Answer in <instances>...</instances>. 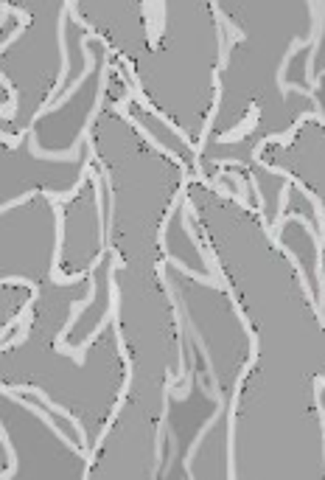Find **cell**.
<instances>
[{"instance_id":"6da1fadb","label":"cell","mask_w":325,"mask_h":480,"mask_svg":"<svg viewBox=\"0 0 325 480\" xmlns=\"http://www.w3.org/2000/svg\"><path fill=\"white\" fill-rule=\"evenodd\" d=\"M3 390H14V393H31L34 399H39L48 410H54V413H59V416H65L70 424H73V430H76V436H79V444L85 447V452H87V458H90V447H87V433H85V424L70 413V410H65L62 404H56L54 399H48L45 396V390L42 388H34V385H3Z\"/></svg>"},{"instance_id":"7a4b0ae2","label":"cell","mask_w":325,"mask_h":480,"mask_svg":"<svg viewBox=\"0 0 325 480\" xmlns=\"http://www.w3.org/2000/svg\"><path fill=\"white\" fill-rule=\"evenodd\" d=\"M3 396H6V399H14V402H20V404H23L25 410H31V413H34L37 419H42V421H45V424L51 427V433H54V436H56V438H59L62 444H68V447H70L73 452H79L82 458H87L85 447H82V444H73V441H70V438H68V436H65V433H62V430L56 427V421H54V419H51V416H48V413L42 410V407H37V404H31V402H23V399H20V393H14V390H3Z\"/></svg>"},{"instance_id":"3957f363","label":"cell","mask_w":325,"mask_h":480,"mask_svg":"<svg viewBox=\"0 0 325 480\" xmlns=\"http://www.w3.org/2000/svg\"><path fill=\"white\" fill-rule=\"evenodd\" d=\"M258 116H261V110H258V104H252V107H250V116L244 119V124H241L238 129H233V132L221 135L219 140H221V143H233V140H241V138H244V135H247V132H250V129H252V126L258 124Z\"/></svg>"},{"instance_id":"277c9868","label":"cell","mask_w":325,"mask_h":480,"mask_svg":"<svg viewBox=\"0 0 325 480\" xmlns=\"http://www.w3.org/2000/svg\"><path fill=\"white\" fill-rule=\"evenodd\" d=\"M0 441H3V450H6V461H8V467L3 469V480H8L17 472V455H14V447H11V438H8L6 427H0Z\"/></svg>"},{"instance_id":"5b68a950","label":"cell","mask_w":325,"mask_h":480,"mask_svg":"<svg viewBox=\"0 0 325 480\" xmlns=\"http://www.w3.org/2000/svg\"><path fill=\"white\" fill-rule=\"evenodd\" d=\"M219 174H221V177H230V180L235 183V188H238V194H241V197L247 194V186H250V180H244L238 172H219Z\"/></svg>"}]
</instances>
